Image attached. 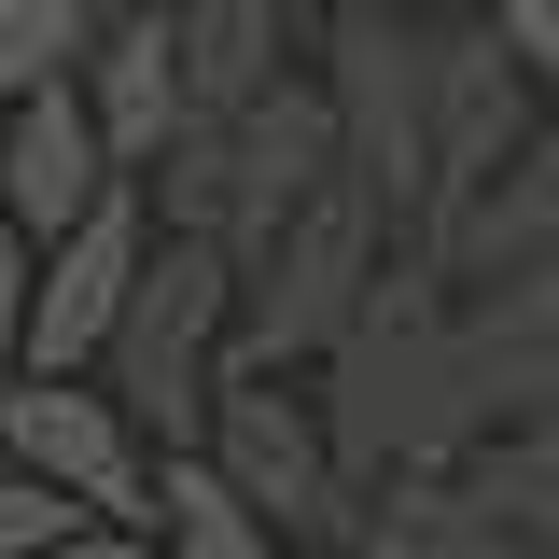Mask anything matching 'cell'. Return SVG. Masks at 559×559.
Listing matches in <instances>:
<instances>
[{
    "mask_svg": "<svg viewBox=\"0 0 559 559\" xmlns=\"http://www.w3.org/2000/svg\"><path fill=\"white\" fill-rule=\"evenodd\" d=\"M322 433L364 489L392 476H448L462 448H489L476 378H462V280L433 266V238H392V266L364 294V322L322 364Z\"/></svg>",
    "mask_w": 559,
    "mask_h": 559,
    "instance_id": "6da1fadb",
    "label": "cell"
},
{
    "mask_svg": "<svg viewBox=\"0 0 559 559\" xmlns=\"http://www.w3.org/2000/svg\"><path fill=\"white\" fill-rule=\"evenodd\" d=\"M322 182H336V84H322V70H294L280 98L224 112V127H182L168 168H140L154 224H168V238H224V252H266Z\"/></svg>",
    "mask_w": 559,
    "mask_h": 559,
    "instance_id": "7a4b0ae2",
    "label": "cell"
},
{
    "mask_svg": "<svg viewBox=\"0 0 559 559\" xmlns=\"http://www.w3.org/2000/svg\"><path fill=\"white\" fill-rule=\"evenodd\" d=\"M98 378H112V406L154 433V462L210 448V406H224V378H238V252L154 224V266H140L127 322H112V349H98Z\"/></svg>",
    "mask_w": 559,
    "mask_h": 559,
    "instance_id": "3957f363",
    "label": "cell"
},
{
    "mask_svg": "<svg viewBox=\"0 0 559 559\" xmlns=\"http://www.w3.org/2000/svg\"><path fill=\"white\" fill-rule=\"evenodd\" d=\"M336 182L392 238H433V14H336Z\"/></svg>",
    "mask_w": 559,
    "mask_h": 559,
    "instance_id": "277c9868",
    "label": "cell"
},
{
    "mask_svg": "<svg viewBox=\"0 0 559 559\" xmlns=\"http://www.w3.org/2000/svg\"><path fill=\"white\" fill-rule=\"evenodd\" d=\"M378 266H392V224L349 197V182H322V197L294 210L266 252H238V364H252V378L336 364V336L364 322Z\"/></svg>",
    "mask_w": 559,
    "mask_h": 559,
    "instance_id": "5b68a950",
    "label": "cell"
},
{
    "mask_svg": "<svg viewBox=\"0 0 559 559\" xmlns=\"http://www.w3.org/2000/svg\"><path fill=\"white\" fill-rule=\"evenodd\" d=\"M210 476L238 489L252 518H266L280 546H349L364 532V503L378 489L336 462V433H322V392H294V378H224V406H210V448H197Z\"/></svg>",
    "mask_w": 559,
    "mask_h": 559,
    "instance_id": "8992f818",
    "label": "cell"
},
{
    "mask_svg": "<svg viewBox=\"0 0 559 559\" xmlns=\"http://www.w3.org/2000/svg\"><path fill=\"white\" fill-rule=\"evenodd\" d=\"M0 462L84 503L98 532H154V433L112 406V378H14L0 392Z\"/></svg>",
    "mask_w": 559,
    "mask_h": 559,
    "instance_id": "52a82bcc",
    "label": "cell"
},
{
    "mask_svg": "<svg viewBox=\"0 0 559 559\" xmlns=\"http://www.w3.org/2000/svg\"><path fill=\"white\" fill-rule=\"evenodd\" d=\"M140 266H154V197L112 182V197L43 252V294H28V378H98V349H112V322H127Z\"/></svg>",
    "mask_w": 559,
    "mask_h": 559,
    "instance_id": "ba28073f",
    "label": "cell"
},
{
    "mask_svg": "<svg viewBox=\"0 0 559 559\" xmlns=\"http://www.w3.org/2000/svg\"><path fill=\"white\" fill-rule=\"evenodd\" d=\"M532 70L503 57V28L489 14H433V224L476 197V182H503V154L532 140Z\"/></svg>",
    "mask_w": 559,
    "mask_h": 559,
    "instance_id": "9c48e42d",
    "label": "cell"
},
{
    "mask_svg": "<svg viewBox=\"0 0 559 559\" xmlns=\"http://www.w3.org/2000/svg\"><path fill=\"white\" fill-rule=\"evenodd\" d=\"M112 182H127V168H112V140H98V112H84V84H43V98L0 112V210H14L43 252H57Z\"/></svg>",
    "mask_w": 559,
    "mask_h": 559,
    "instance_id": "30bf717a",
    "label": "cell"
},
{
    "mask_svg": "<svg viewBox=\"0 0 559 559\" xmlns=\"http://www.w3.org/2000/svg\"><path fill=\"white\" fill-rule=\"evenodd\" d=\"M84 84V112L112 140V168H168V140L197 127V98H182V43H168V0H112V28H98V57L70 70Z\"/></svg>",
    "mask_w": 559,
    "mask_h": 559,
    "instance_id": "8fae6325",
    "label": "cell"
},
{
    "mask_svg": "<svg viewBox=\"0 0 559 559\" xmlns=\"http://www.w3.org/2000/svg\"><path fill=\"white\" fill-rule=\"evenodd\" d=\"M433 266H448V280L559 266V127H532L518 154H503V182H476V197L433 224Z\"/></svg>",
    "mask_w": 559,
    "mask_h": 559,
    "instance_id": "7c38bea8",
    "label": "cell"
},
{
    "mask_svg": "<svg viewBox=\"0 0 559 559\" xmlns=\"http://www.w3.org/2000/svg\"><path fill=\"white\" fill-rule=\"evenodd\" d=\"M168 43H182L197 127H224V112L294 84V0H168Z\"/></svg>",
    "mask_w": 559,
    "mask_h": 559,
    "instance_id": "4fadbf2b",
    "label": "cell"
},
{
    "mask_svg": "<svg viewBox=\"0 0 559 559\" xmlns=\"http://www.w3.org/2000/svg\"><path fill=\"white\" fill-rule=\"evenodd\" d=\"M448 476H462L476 559H559V433H489Z\"/></svg>",
    "mask_w": 559,
    "mask_h": 559,
    "instance_id": "5bb4252c",
    "label": "cell"
},
{
    "mask_svg": "<svg viewBox=\"0 0 559 559\" xmlns=\"http://www.w3.org/2000/svg\"><path fill=\"white\" fill-rule=\"evenodd\" d=\"M154 546H168V559H280V532L182 448V462H154Z\"/></svg>",
    "mask_w": 559,
    "mask_h": 559,
    "instance_id": "9a60e30c",
    "label": "cell"
},
{
    "mask_svg": "<svg viewBox=\"0 0 559 559\" xmlns=\"http://www.w3.org/2000/svg\"><path fill=\"white\" fill-rule=\"evenodd\" d=\"M98 28H112V0H0V112L43 98V84H70L98 57Z\"/></svg>",
    "mask_w": 559,
    "mask_h": 559,
    "instance_id": "2e32d148",
    "label": "cell"
},
{
    "mask_svg": "<svg viewBox=\"0 0 559 559\" xmlns=\"http://www.w3.org/2000/svg\"><path fill=\"white\" fill-rule=\"evenodd\" d=\"M70 532H98V518H84V503H57L43 476H14V462H0V559H57Z\"/></svg>",
    "mask_w": 559,
    "mask_h": 559,
    "instance_id": "e0dca14e",
    "label": "cell"
},
{
    "mask_svg": "<svg viewBox=\"0 0 559 559\" xmlns=\"http://www.w3.org/2000/svg\"><path fill=\"white\" fill-rule=\"evenodd\" d=\"M28 294H43V238L0 210V392L28 378Z\"/></svg>",
    "mask_w": 559,
    "mask_h": 559,
    "instance_id": "ac0fdd59",
    "label": "cell"
},
{
    "mask_svg": "<svg viewBox=\"0 0 559 559\" xmlns=\"http://www.w3.org/2000/svg\"><path fill=\"white\" fill-rule=\"evenodd\" d=\"M489 28H503V57L546 84V112H559V0H476Z\"/></svg>",
    "mask_w": 559,
    "mask_h": 559,
    "instance_id": "d6986e66",
    "label": "cell"
},
{
    "mask_svg": "<svg viewBox=\"0 0 559 559\" xmlns=\"http://www.w3.org/2000/svg\"><path fill=\"white\" fill-rule=\"evenodd\" d=\"M57 559H168V546H154V532H70Z\"/></svg>",
    "mask_w": 559,
    "mask_h": 559,
    "instance_id": "ffe728a7",
    "label": "cell"
},
{
    "mask_svg": "<svg viewBox=\"0 0 559 559\" xmlns=\"http://www.w3.org/2000/svg\"><path fill=\"white\" fill-rule=\"evenodd\" d=\"M336 14H448V0H336Z\"/></svg>",
    "mask_w": 559,
    "mask_h": 559,
    "instance_id": "44dd1931",
    "label": "cell"
},
{
    "mask_svg": "<svg viewBox=\"0 0 559 559\" xmlns=\"http://www.w3.org/2000/svg\"><path fill=\"white\" fill-rule=\"evenodd\" d=\"M280 559H364V546H280Z\"/></svg>",
    "mask_w": 559,
    "mask_h": 559,
    "instance_id": "7402d4cb",
    "label": "cell"
}]
</instances>
